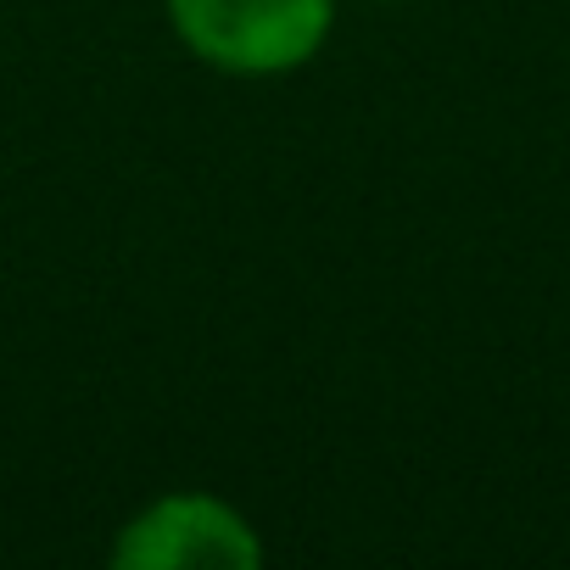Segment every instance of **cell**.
I'll list each match as a JSON object with an SVG mask.
<instances>
[{
	"mask_svg": "<svg viewBox=\"0 0 570 570\" xmlns=\"http://www.w3.org/2000/svg\"><path fill=\"white\" fill-rule=\"evenodd\" d=\"M163 12L196 62L235 79H274L325 51L336 0H163Z\"/></svg>",
	"mask_w": 570,
	"mask_h": 570,
	"instance_id": "obj_1",
	"label": "cell"
},
{
	"mask_svg": "<svg viewBox=\"0 0 570 570\" xmlns=\"http://www.w3.org/2000/svg\"><path fill=\"white\" fill-rule=\"evenodd\" d=\"M118 570H252L263 564L257 525L218 492H163L118 525Z\"/></svg>",
	"mask_w": 570,
	"mask_h": 570,
	"instance_id": "obj_2",
	"label": "cell"
}]
</instances>
